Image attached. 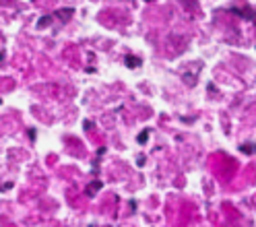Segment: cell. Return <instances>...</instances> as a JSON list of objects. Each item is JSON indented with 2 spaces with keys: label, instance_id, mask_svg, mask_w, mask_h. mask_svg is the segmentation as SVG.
<instances>
[{
  "label": "cell",
  "instance_id": "cell-2",
  "mask_svg": "<svg viewBox=\"0 0 256 227\" xmlns=\"http://www.w3.org/2000/svg\"><path fill=\"white\" fill-rule=\"evenodd\" d=\"M124 64H126L128 68H138V66H140V60H138L136 56H126V58H124Z\"/></svg>",
  "mask_w": 256,
  "mask_h": 227
},
{
  "label": "cell",
  "instance_id": "cell-4",
  "mask_svg": "<svg viewBox=\"0 0 256 227\" xmlns=\"http://www.w3.org/2000/svg\"><path fill=\"white\" fill-rule=\"evenodd\" d=\"M147 138H149V128H145V130H140V134L136 136V142H138V144H145V142H147Z\"/></svg>",
  "mask_w": 256,
  "mask_h": 227
},
{
  "label": "cell",
  "instance_id": "cell-8",
  "mask_svg": "<svg viewBox=\"0 0 256 227\" xmlns=\"http://www.w3.org/2000/svg\"><path fill=\"white\" fill-rule=\"evenodd\" d=\"M0 104H2V100H0Z\"/></svg>",
  "mask_w": 256,
  "mask_h": 227
},
{
  "label": "cell",
  "instance_id": "cell-1",
  "mask_svg": "<svg viewBox=\"0 0 256 227\" xmlns=\"http://www.w3.org/2000/svg\"><path fill=\"white\" fill-rule=\"evenodd\" d=\"M102 188H104V184H102L100 180H93V182L87 186V196H95V192L102 190Z\"/></svg>",
  "mask_w": 256,
  "mask_h": 227
},
{
  "label": "cell",
  "instance_id": "cell-6",
  "mask_svg": "<svg viewBox=\"0 0 256 227\" xmlns=\"http://www.w3.org/2000/svg\"><path fill=\"white\" fill-rule=\"evenodd\" d=\"M242 151H244V153H252V151H254V147H252V144H244Z\"/></svg>",
  "mask_w": 256,
  "mask_h": 227
},
{
  "label": "cell",
  "instance_id": "cell-5",
  "mask_svg": "<svg viewBox=\"0 0 256 227\" xmlns=\"http://www.w3.org/2000/svg\"><path fill=\"white\" fill-rule=\"evenodd\" d=\"M50 21H52V17H50V14H46V17H42V19L38 21V27H46Z\"/></svg>",
  "mask_w": 256,
  "mask_h": 227
},
{
  "label": "cell",
  "instance_id": "cell-7",
  "mask_svg": "<svg viewBox=\"0 0 256 227\" xmlns=\"http://www.w3.org/2000/svg\"><path fill=\"white\" fill-rule=\"evenodd\" d=\"M4 60V52H0V62H2Z\"/></svg>",
  "mask_w": 256,
  "mask_h": 227
},
{
  "label": "cell",
  "instance_id": "cell-9",
  "mask_svg": "<svg viewBox=\"0 0 256 227\" xmlns=\"http://www.w3.org/2000/svg\"><path fill=\"white\" fill-rule=\"evenodd\" d=\"M145 2H149V0H145Z\"/></svg>",
  "mask_w": 256,
  "mask_h": 227
},
{
  "label": "cell",
  "instance_id": "cell-3",
  "mask_svg": "<svg viewBox=\"0 0 256 227\" xmlns=\"http://www.w3.org/2000/svg\"><path fill=\"white\" fill-rule=\"evenodd\" d=\"M56 17H58L60 21H68V19L72 17V8H60V10L56 12Z\"/></svg>",
  "mask_w": 256,
  "mask_h": 227
}]
</instances>
